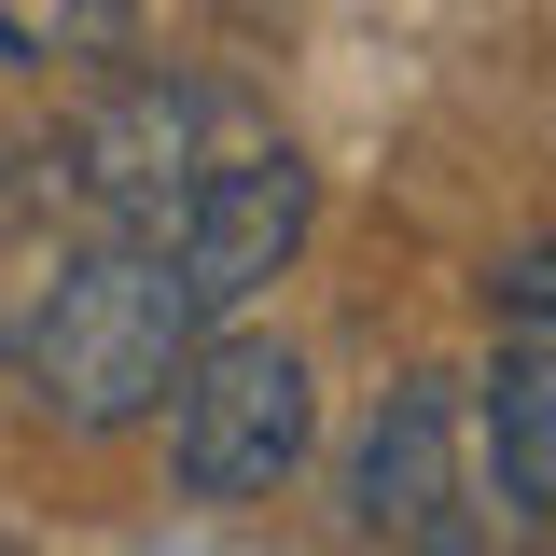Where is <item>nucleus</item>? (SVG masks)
<instances>
[{
  "instance_id": "f257e3e1",
  "label": "nucleus",
  "mask_w": 556,
  "mask_h": 556,
  "mask_svg": "<svg viewBox=\"0 0 556 556\" xmlns=\"http://www.w3.org/2000/svg\"><path fill=\"white\" fill-rule=\"evenodd\" d=\"M195 348H208V306L167 237H84L28 306V404L56 431H139L181 404Z\"/></svg>"
},
{
  "instance_id": "f03ea898",
  "label": "nucleus",
  "mask_w": 556,
  "mask_h": 556,
  "mask_svg": "<svg viewBox=\"0 0 556 556\" xmlns=\"http://www.w3.org/2000/svg\"><path fill=\"white\" fill-rule=\"evenodd\" d=\"M251 153L237 98L195 70H112L56 139H42V181L84 208V237H181V208Z\"/></svg>"
},
{
  "instance_id": "7ed1b4c3",
  "label": "nucleus",
  "mask_w": 556,
  "mask_h": 556,
  "mask_svg": "<svg viewBox=\"0 0 556 556\" xmlns=\"http://www.w3.org/2000/svg\"><path fill=\"white\" fill-rule=\"evenodd\" d=\"M306 417H320L306 348L208 334L195 376H181V404H167V473H181V501H265V486L306 459Z\"/></svg>"
},
{
  "instance_id": "20e7f679",
  "label": "nucleus",
  "mask_w": 556,
  "mask_h": 556,
  "mask_svg": "<svg viewBox=\"0 0 556 556\" xmlns=\"http://www.w3.org/2000/svg\"><path fill=\"white\" fill-rule=\"evenodd\" d=\"M306 223H320V181H306V153H278V139H251L223 181H208L195 208H181V278H195V306L223 320V306H251L292 251H306Z\"/></svg>"
},
{
  "instance_id": "39448f33",
  "label": "nucleus",
  "mask_w": 556,
  "mask_h": 556,
  "mask_svg": "<svg viewBox=\"0 0 556 556\" xmlns=\"http://www.w3.org/2000/svg\"><path fill=\"white\" fill-rule=\"evenodd\" d=\"M348 515L376 543H417L459 515V376H404L348 445Z\"/></svg>"
},
{
  "instance_id": "423d86ee",
  "label": "nucleus",
  "mask_w": 556,
  "mask_h": 556,
  "mask_svg": "<svg viewBox=\"0 0 556 556\" xmlns=\"http://www.w3.org/2000/svg\"><path fill=\"white\" fill-rule=\"evenodd\" d=\"M486 486H501L515 529H556V376L515 362V348L486 376Z\"/></svg>"
},
{
  "instance_id": "0eeeda50",
  "label": "nucleus",
  "mask_w": 556,
  "mask_h": 556,
  "mask_svg": "<svg viewBox=\"0 0 556 556\" xmlns=\"http://www.w3.org/2000/svg\"><path fill=\"white\" fill-rule=\"evenodd\" d=\"M486 320H501V348H515V362H556V237H529L515 265L486 278Z\"/></svg>"
},
{
  "instance_id": "6e6552de",
  "label": "nucleus",
  "mask_w": 556,
  "mask_h": 556,
  "mask_svg": "<svg viewBox=\"0 0 556 556\" xmlns=\"http://www.w3.org/2000/svg\"><path fill=\"white\" fill-rule=\"evenodd\" d=\"M126 14H139V0H70V42H84V56H112V42H126Z\"/></svg>"
},
{
  "instance_id": "1a4fd4ad",
  "label": "nucleus",
  "mask_w": 556,
  "mask_h": 556,
  "mask_svg": "<svg viewBox=\"0 0 556 556\" xmlns=\"http://www.w3.org/2000/svg\"><path fill=\"white\" fill-rule=\"evenodd\" d=\"M0 56H28V28H14V14H0Z\"/></svg>"
}]
</instances>
